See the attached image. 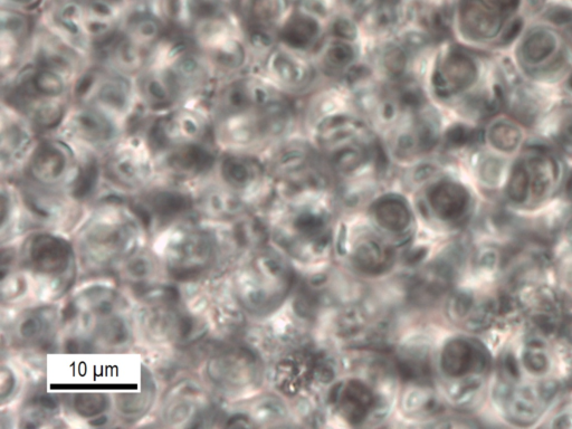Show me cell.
I'll return each mask as SVG.
<instances>
[{"label":"cell","mask_w":572,"mask_h":429,"mask_svg":"<svg viewBox=\"0 0 572 429\" xmlns=\"http://www.w3.org/2000/svg\"><path fill=\"white\" fill-rule=\"evenodd\" d=\"M318 195L292 198L278 231L281 246L300 260H314L329 251L330 214Z\"/></svg>","instance_id":"obj_1"},{"label":"cell","mask_w":572,"mask_h":429,"mask_svg":"<svg viewBox=\"0 0 572 429\" xmlns=\"http://www.w3.org/2000/svg\"><path fill=\"white\" fill-rule=\"evenodd\" d=\"M292 283L289 262L278 252L263 251L238 279L237 297L247 311L268 313L279 307Z\"/></svg>","instance_id":"obj_2"},{"label":"cell","mask_w":572,"mask_h":429,"mask_svg":"<svg viewBox=\"0 0 572 429\" xmlns=\"http://www.w3.org/2000/svg\"><path fill=\"white\" fill-rule=\"evenodd\" d=\"M78 104L98 109L120 122L128 116L137 90L127 75L108 68L85 72L74 90Z\"/></svg>","instance_id":"obj_3"},{"label":"cell","mask_w":572,"mask_h":429,"mask_svg":"<svg viewBox=\"0 0 572 429\" xmlns=\"http://www.w3.org/2000/svg\"><path fill=\"white\" fill-rule=\"evenodd\" d=\"M155 151L146 136L120 138L107 151L104 173L125 188H138L146 183L154 170Z\"/></svg>","instance_id":"obj_4"},{"label":"cell","mask_w":572,"mask_h":429,"mask_svg":"<svg viewBox=\"0 0 572 429\" xmlns=\"http://www.w3.org/2000/svg\"><path fill=\"white\" fill-rule=\"evenodd\" d=\"M120 215L100 217L85 228L81 243L85 261L109 265L129 249L136 228Z\"/></svg>","instance_id":"obj_5"},{"label":"cell","mask_w":572,"mask_h":429,"mask_svg":"<svg viewBox=\"0 0 572 429\" xmlns=\"http://www.w3.org/2000/svg\"><path fill=\"white\" fill-rule=\"evenodd\" d=\"M62 138L74 147L106 152L120 139V122L108 114L78 104L66 113L62 122Z\"/></svg>","instance_id":"obj_6"},{"label":"cell","mask_w":572,"mask_h":429,"mask_svg":"<svg viewBox=\"0 0 572 429\" xmlns=\"http://www.w3.org/2000/svg\"><path fill=\"white\" fill-rule=\"evenodd\" d=\"M330 398L336 412L352 425L386 415L387 396L380 392V388H375L370 380L352 378L343 381L333 388Z\"/></svg>","instance_id":"obj_7"},{"label":"cell","mask_w":572,"mask_h":429,"mask_svg":"<svg viewBox=\"0 0 572 429\" xmlns=\"http://www.w3.org/2000/svg\"><path fill=\"white\" fill-rule=\"evenodd\" d=\"M216 254V240L205 231L180 233L169 244L168 269L175 279L184 281L197 278L212 265Z\"/></svg>","instance_id":"obj_8"},{"label":"cell","mask_w":572,"mask_h":429,"mask_svg":"<svg viewBox=\"0 0 572 429\" xmlns=\"http://www.w3.org/2000/svg\"><path fill=\"white\" fill-rule=\"evenodd\" d=\"M335 377L326 356L308 351L293 352L282 359L275 373L276 386L285 395H300L314 385H326Z\"/></svg>","instance_id":"obj_9"},{"label":"cell","mask_w":572,"mask_h":429,"mask_svg":"<svg viewBox=\"0 0 572 429\" xmlns=\"http://www.w3.org/2000/svg\"><path fill=\"white\" fill-rule=\"evenodd\" d=\"M74 148L65 139L37 142L27 160L28 175L43 187L60 185L76 169Z\"/></svg>","instance_id":"obj_10"},{"label":"cell","mask_w":572,"mask_h":429,"mask_svg":"<svg viewBox=\"0 0 572 429\" xmlns=\"http://www.w3.org/2000/svg\"><path fill=\"white\" fill-rule=\"evenodd\" d=\"M207 374L218 387L241 389L255 383L259 364L250 349H226L208 362Z\"/></svg>","instance_id":"obj_11"},{"label":"cell","mask_w":572,"mask_h":429,"mask_svg":"<svg viewBox=\"0 0 572 429\" xmlns=\"http://www.w3.org/2000/svg\"><path fill=\"white\" fill-rule=\"evenodd\" d=\"M488 366L489 357L484 348L469 339L448 340L441 351L442 374L450 381L483 375Z\"/></svg>","instance_id":"obj_12"},{"label":"cell","mask_w":572,"mask_h":429,"mask_svg":"<svg viewBox=\"0 0 572 429\" xmlns=\"http://www.w3.org/2000/svg\"><path fill=\"white\" fill-rule=\"evenodd\" d=\"M156 155L171 174L185 179L207 173L216 162V152L207 141L169 148Z\"/></svg>","instance_id":"obj_13"},{"label":"cell","mask_w":572,"mask_h":429,"mask_svg":"<svg viewBox=\"0 0 572 429\" xmlns=\"http://www.w3.org/2000/svg\"><path fill=\"white\" fill-rule=\"evenodd\" d=\"M272 82L288 90L307 88L314 78L312 64L298 52L283 46L275 47L266 62Z\"/></svg>","instance_id":"obj_14"},{"label":"cell","mask_w":572,"mask_h":429,"mask_svg":"<svg viewBox=\"0 0 572 429\" xmlns=\"http://www.w3.org/2000/svg\"><path fill=\"white\" fill-rule=\"evenodd\" d=\"M27 260L36 273L59 276L70 268L71 246L61 237L38 234L27 246Z\"/></svg>","instance_id":"obj_15"},{"label":"cell","mask_w":572,"mask_h":429,"mask_svg":"<svg viewBox=\"0 0 572 429\" xmlns=\"http://www.w3.org/2000/svg\"><path fill=\"white\" fill-rule=\"evenodd\" d=\"M470 194L460 184L451 180L437 181L426 192L429 212L444 223H456L469 211Z\"/></svg>","instance_id":"obj_16"},{"label":"cell","mask_w":572,"mask_h":429,"mask_svg":"<svg viewBox=\"0 0 572 429\" xmlns=\"http://www.w3.org/2000/svg\"><path fill=\"white\" fill-rule=\"evenodd\" d=\"M475 79V65L463 53L448 52L437 62L433 72V89L441 97L469 88Z\"/></svg>","instance_id":"obj_17"},{"label":"cell","mask_w":572,"mask_h":429,"mask_svg":"<svg viewBox=\"0 0 572 429\" xmlns=\"http://www.w3.org/2000/svg\"><path fill=\"white\" fill-rule=\"evenodd\" d=\"M219 171L225 185L234 193H249L261 185L264 167L259 160L231 152L224 156Z\"/></svg>","instance_id":"obj_18"},{"label":"cell","mask_w":572,"mask_h":429,"mask_svg":"<svg viewBox=\"0 0 572 429\" xmlns=\"http://www.w3.org/2000/svg\"><path fill=\"white\" fill-rule=\"evenodd\" d=\"M499 404L505 409L510 421L521 426L536 423L542 414V406L545 405L537 386L530 385L510 386Z\"/></svg>","instance_id":"obj_19"},{"label":"cell","mask_w":572,"mask_h":429,"mask_svg":"<svg viewBox=\"0 0 572 429\" xmlns=\"http://www.w3.org/2000/svg\"><path fill=\"white\" fill-rule=\"evenodd\" d=\"M352 262L358 270L368 275H379L392 268L394 251L380 237L365 235L352 250Z\"/></svg>","instance_id":"obj_20"},{"label":"cell","mask_w":572,"mask_h":429,"mask_svg":"<svg viewBox=\"0 0 572 429\" xmlns=\"http://www.w3.org/2000/svg\"><path fill=\"white\" fill-rule=\"evenodd\" d=\"M397 374L411 384H429L433 375L431 351L425 342L412 341L396 357Z\"/></svg>","instance_id":"obj_21"},{"label":"cell","mask_w":572,"mask_h":429,"mask_svg":"<svg viewBox=\"0 0 572 429\" xmlns=\"http://www.w3.org/2000/svg\"><path fill=\"white\" fill-rule=\"evenodd\" d=\"M24 116L8 119V126L3 122L2 132V159L3 164L8 162L9 166L16 165L17 162L31 156L36 143L32 132V123Z\"/></svg>","instance_id":"obj_22"},{"label":"cell","mask_w":572,"mask_h":429,"mask_svg":"<svg viewBox=\"0 0 572 429\" xmlns=\"http://www.w3.org/2000/svg\"><path fill=\"white\" fill-rule=\"evenodd\" d=\"M374 217L380 228L392 234H403L413 221L411 207L403 196H381L373 207Z\"/></svg>","instance_id":"obj_23"},{"label":"cell","mask_w":572,"mask_h":429,"mask_svg":"<svg viewBox=\"0 0 572 429\" xmlns=\"http://www.w3.org/2000/svg\"><path fill=\"white\" fill-rule=\"evenodd\" d=\"M403 413L416 421H429L443 412L441 396L429 384H411L402 398Z\"/></svg>","instance_id":"obj_24"},{"label":"cell","mask_w":572,"mask_h":429,"mask_svg":"<svg viewBox=\"0 0 572 429\" xmlns=\"http://www.w3.org/2000/svg\"><path fill=\"white\" fill-rule=\"evenodd\" d=\"M2 17L3 59L8 54L9 62H12L28 44L32 32L31 19L28 14L9 8H3Z\"/></svg>","instance_id":"obj_25"},{"label":"cell","mask_w":572,"mask_h":429,"mask_svg":"<svg viewBox=\"0 0 572 429\" xmlns=\"http://www.w3.org/2000/svg\"><path fill=\"white\" fill-rule=\"evenodd\" d=\"M324 70L333 73L350 72L355 68L358 50L354 41L332 36L321 44Z\"/></svg>","instance_id":"obj_26"},{"label":"cell","mask_w":572,"mask_h":429,"mask_svg":"<svg viewBox=\"0 0 572 429\" xmlns=\"http://www.w3.org/2000/svg\"><path fill=\"white\" fill-rule=\"evenodd\" d=\"M193 206V200L178 190H158L146 199L148 215L171 219L183 215Z\"/></svg>","instance_id":"obj_27"},{"label":"cell","mask_w":572,"mask_h":429,"mask_svg":"<svg viewBox=\"0 0 572 429\" xmlns=\"http://www.w3.org/2000/svg\"><path fill=\"white\" fill-rule=\"evenodd\" d=\"M55 314L49 308L28 312L18 322V337L28 343L41 345L49 340L54 328Z\"/></svg>","instance_id":"obj_28"},{"label":"cell","mask_w":572,"mask_h":429,"mask_svg":"<svg viewBox=\"0 0 572 429\" xmlns=\"http://www.w3.org/2000/svg\"><path fill=\"white\" fill-rule=\"evenodd\" d=\"M202 208L216 218H237L243 212V203L233 190L215 188L202 198Z\"/></svg>","instance_id":"obj_29"},{"label":"cell","mask_w":572,"mask_h":429,"mask_svg":"<svg viewBox=\"0 0 572 429\" xmlns=\"http://www.w3.org/2000/svg\"><path fill=\"white\" fill-rule=\"evenodd\" d=\"M522 365L531 376H546L551 369V360L547 354L546 343L538 336L527 341L522 352Z\"/></svg>","instance_id":"obj_30"},{"label":"cell","mask_w":572,"mask_h":429,"mask_svg":"<svg viewBox=\"0 0 572 429\" xmlns=\"http://www.w3.org/2000/svg\"><path fill=\"white\" fill-rule=\"evenodd\" d=\"M499 316V303L495 299L476 301L470 316L463 322L467 331L483 332L492 327Z\"/></svg>","instance_id":"obj_31"},{"label":"cell","mask_w":572,"mask_h":429,"mask_svg":"<svg viewBox=\"0 0 572 429\" xmlns=\"http://www.w3.org/2000/svg\"><path fill=\"white\" fill-rule=\"evenodd\" d=\"M75 411L85 418L102 415L109 407V398L98 392H83L73 399Z\"/></svg>","instance_id":"obj_32"},{"label":"cell","mask_w":572,"mask_h":429,"mask_svg":"<svg viewBox=\"0 0 572 429\" xmlns=\"http://www.w3.org/2000/svg\"><path fill=\"white\" fill-rule=\"evenodd\" d=\"M155 394L154 386L147 387L145 392L133 394L129 393L121 395L118 398L119 411L128 417H138L145 414L150 405L152 396Z\"/></svg>","instance_id":"obj_33"},{"label":"cell","mask_w":572,"mask_h":429,"mask_svg":"<svg viewBox=\"0 0 572 429\" xmlns=\"http://www.w3.org/2000/svg\"><path fill=\"white\" fill-rule=\"evenodd\" d=\"M154 272V261L143 253L130 257L125 266L126 279L135 285L146 286Z\"/></svg>","instance_id":"obj_34"},{"label":"cell","mask_w":572,"mask_h":429,"mask_svg":"<svg viewBox=\"0 0 572 429\" xmlns=\"http://www.w3.org/2000/svg\"><path fill=\"white\" fill-rule=\"evenodd\" d=\"M475 303V295L471 291H456L447 301L446 312L448 318L455 323H463L470 316Z\"/></svg>","instance_id":"obj_35"},{"label":"cell","mask_w":572,"mask_h":429,"mask_svg":"<svg viewBox=\"0 0 572 429\" xmlns=\"http://www.w3.org/2000/svg\"><path fill=\"white\" fill-rule=\"evenodd\" d=\"M257 422L273 423L280 422L288 416V409L279 398L265 397L254 409Z\"/></svg>","instance_id":"obj_36"},{"label":"cell","mask_w":572,"mask_h":429,"mask_svg":"<svg viewBox=\"0 0 572 429\" xmlns=\"http://www.w3.org/2000/svg\"><path fill=\"white\" fill-rule=\"evenodd\" d=\"M530 193V178L526 167L518 166L512 171L509 180L508 195L513 203L523 204L527 202Z\"/></svg>","instance_id":"obj_37"},{"label":"cell","mask_w":572,"mask_h":429,"mask_svg":"<svg viewBox=\"0 0 572 429\" xmlns=\"http://www.w3.org/2000/svg\"><path fill=\"white\" fill-rule=\"evenodd\" d=\"M476 269L484 273H492L498 269L500 264V254L492 247H484L475 255Z\"/></svg>","instance_id":"obj_38"},{"label":"cell","mask_w":572,"mask_h":429,"mask_svg":"<svg viewBox=\"0 0 572 429\" xmlns=\"http://www.w3.org/2000/svg\"><path fill=\"white\" fill-rule=\"evenodd\" d=\"M542 402L548 404L559 392V384L555 380H545L537 386Z\"/></svg>","instance_id":"obj_39"},{"label":"cell","mask_w":572,"mask_h":429,"mask_svg":"<svg viewBox=\"0 0 572 429\" xmlns=\"http://www.w3.org/2000/svg\"><path fill=\"white\" fill-rule=\"evenodd\" d=\"M502 365L504 374L509 377V380L518 381L520 379V364L516 356L505 355Z\"/></svg>","instance_id":"obj_40"},{"label":"cell","mask_w":572,"mask_h":429,"mask_svg":"<svg viewBox=\"0 0 572 429\" xmlns=\"http://www.w3.org/2000/svg\"><path fill=\"white\" fill-rule=\"evenodd\" d=\"M15 387V378L11 373V370L2 369V385H0V393H2V399L4 400L7 396L11 395Z\"/></svg>","instance_id":"obj_41"},{"label":"cell","mask_w":572,"mask_h":429,"mask_svg":"<svg viewBox=\"0 0 572 429\" xmlns=\"http://www.w3.org/2000/svg\"><path fill=\"white\" fill-rule=\"evenodd\" d=\"M552 426L558 428H572V413L565 412L557 415L552 421Z\"/></svg>","instance_id":"obj_42"}]
</instances>
